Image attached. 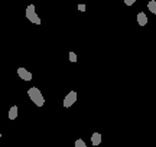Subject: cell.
<instances>
[{"label": "cell", "mask_w": 156, "mask_h": 147, "mask_svg": "<svg viewBox=\"0 0 156 147\" xmlns=\"http://www.w3.org/2000/svg\"><path fill=\"white\" fill-rule=\"evenodd\" d=\"M136 3V0H124V5L126 6H133Z\"/></svg>", "instance_id": "11"}, {"label": "cell", "mask_w": 156, "mask_h": 147, "mask_svg": "<svg viewBox=\"0 0 156 147\" xmlns=\"http://www.w3.org/2000/svg\"><path fill=\"white\" fill-rule=\"evenodd\" d=\"M77 97H78V94L75 92V91H69L67 95H65V98H64L62 105H64L65 108H69L71 105H74V104L77 102Z\"/></svg>", "instance_id": "3"}, {"label": "cell", "mask_w": 156, "mask_h": 147, "mask_svg": "<svg viewBox=\"0 0 156 147\" xmlns=\"http://www.w3.org/2000/svg\"><path fill=\"white\" fill-rule=\"evenodd\" d=\"M25 15H26V19H28L30 23H34V25H41V17H39V15L36 13L35 5H29L28 7H26Z\"/></svg>", "instance_id": "2"}, {"label": "cell", "mask_w": 156, "mask_h": 147, "mask_svg": "<svg viewBox=\"0 0 156 147\" xmlns=\"http://www.w3.org/2000/svg\"><path fill=\"white\" fill-rule=\"evenodd\" d=\"M0 138H2V133H0Z\"/></svg>", "instance_id": "13"}, {"label": "cell", "mask_w": 156, "mask_h": 147, "mask_svg": "<svg viewBox=\"0 0 156 147\" xmlns=\"http://www.w3.org/2000/svg\"><path fill=\"white\" fill-rule=\"evenodd\" d=\"M137 25L139 26H146L147 25V16H146V13H143V12L137 13Z\"/></svg>", "instance_id": "5"}, {"label": "cell", "mask_w": 156, "mask_h": 147, "mask_svg": "<svg viewBox=\"0 0 156 147\" xmlns=\"http://www.w3.org/2000/svg\"><path fill=\"white\" fill-rule=\"evenodd\" d=\"M28 97L30 98V101L34 102L36 107H44L45 105V97L42 95V92H41V90L39 88H36V87H30L28 90Z\"/></svg>", "instance_id": "1"}, {"label": "cell", "mask_w": 156, "mask_h": 147, "mask_svg": "<svg viewBox=\"0 0 156 147\" xmlns=\"http://www.w3.org/2000/svg\"><path fill=\"white\" fill-rule=\"evenodd\" d=\"M17 113H19L17 105H13V107H10V110H9V118H10V120H16Z\"/></svg>", "instance_id": "7"}, {"label": "cell", "mask_w": 156, "mask_h": 147, "mask_svg": "<svg viewBox=\"0 0 156 147\" xmlns=\"http://www.w3.org/2000/svg\"><path fill=\"white\" fill-rule=\"evenodd\" d=\"M78 10L84 12V10H85V5H83V3H81V5H78Z\"/></svg>", "instance_id": "12"}, {"label": "cell", "mask_w": 156, "mask_h": 147, "mask_svg": "<svg viewBox=\"0 0 156 147\" xmlns=\"http://www.w3.org/2000/svg\"><path fill=\"white\" fill-rule=\"evenodd\" d=\"M74 147H87V144H85V142H84L83 138H78L74 143Z\"/></svg>", "instance_id": "9"}, {"label": "cell", "mask_w": 156, "mask_h": 147, "mask_svg": "<svg viewBox=\"0 0 156 147\" xmlns=\"http://www.w3.org/2000/svg\"><path fill=\"white\" fill-rule=\"evenodd\" d=\"M17 77H19V78L20 79H23V81H32V74L29 72L28 69L26 68H17Z\"/></svg>", "instance_id": "4"}, {"label": "cell", "mask_w": 156, "mask_h": 147, "mask_svg": "<svg viewBox=\"0 0 156 147\" xmlns=\"http://www.w3.org/2000/svg\"><path fill=\"white\" fill-rule=\"evenodd\" d=\"M69 61L71 62H77V55L74 52H69Z\"/></svg>", "instance_id": "10"}, {"label": "cell", "mask_w": 156, "mask_h": 147, "mask_svg": "<svg viewBox=\"0 0 156 147\" xmlns=\"http://www.w3.org/2000/svg\"><path fill=\"white\" fill-rule=\"evenodd\" d=\"M147 9L156 16V0H151V2L147 3Z\"/></svg>", "instance_id": "8"}, {"label": "cell", "mask_w": 156, "mask_h": 147, "mask_svg": "<svg viewBox=\"0 0 156 147\" xmlns=\"http://www.w3.org/2000/svg\"><path fill=\"white\" fill-rule=\"evenodd\" d=\"M91 144L93 146H98V144H101V134L100 133H94L93 136H91Z\"/></svg>", "instance_id": "6"}]
</instances>
